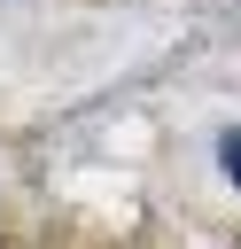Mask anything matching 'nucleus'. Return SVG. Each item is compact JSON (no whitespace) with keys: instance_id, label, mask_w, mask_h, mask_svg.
<instances>
[{"instance_id":"1","label":"nucleus","mask_w":241,"mask_h":249,"mask_svg":"<svg viewBox=\"0 0 241 249\" xmlns=\"http://www.w3.org/2000/svg\"><path fill=\"white\" fill-rule=\"evenodd\" d=\"M218 156H225V171H233V187H241V132H225V148H218Z\"/></svg>"}]
</instances>
